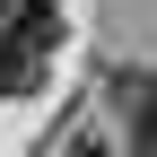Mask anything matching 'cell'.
Masks as SVG:
<instances>
[{
  "label": "cell",
  "mask_w": 157,
  "mask_h": 157,
  "mask_svg": "<svg viewBox=\"0 0 157 157\" xmlns=\"http://www.w3.org/2000/svg\"><path fill=\"white\" fill-rule=\"evenodd\" d=\"M26 9H44V0H0V26H17Z\"/></svg>",
  "instance_id": "obj_3"
},
{
  "label": "cell",
  "mask_w": 157,
  "mask_h": 157,
  "mask_svg": "<svg viewBox=\"0 0 157 157\" xmlns=\"http://www.w3.org/2000/svg\"><path fill=\"white\" fill-rule=\"evenodd\" d=\"M113 96H122V148L131 157H157V78L131 70V78H113Z\"/></svg>",
  "instance_id": "obj_2"
},
{
  "label": "cell",
  "mask_w": 157,
  "mask_h": 157,
  "mask_svg": "<svg viewBox=\"0 0 157 157\" xmlns=\"http://www.w3.org/2000/svg\"><path fill=\"white\" fill-rule=\"evenodd\" d=\"M52 44H61V17L52 9H26L17 26H0V96H35L44 87Z\"/></svg>",
  "instance_id": "obj_1"
}]
</instances>
